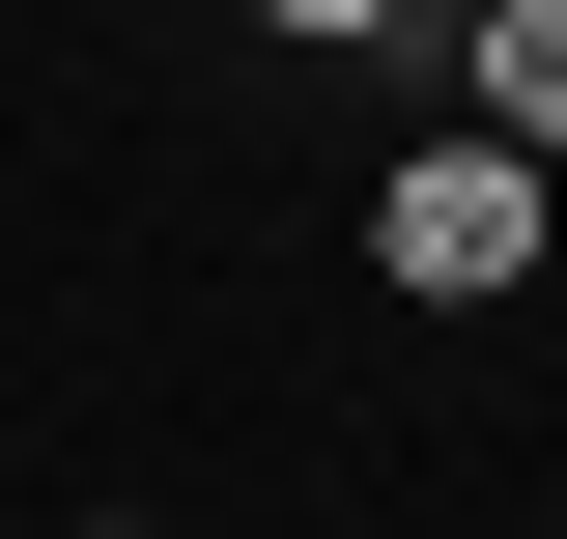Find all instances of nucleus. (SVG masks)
Wrapping results in <instances>:
<instances>
[{"instance_id":"1","label":"nucleus","mask_w":567,"mask_h":539,"mask_svg":"<svg viewBox=\"0 0 567 539\" xmlns=\"http://www.w3.org/2000/svg\"><path fill=\"white\" fill-rule=\"evenodd\" d=\"M369 284H398V313H539V284H567V171L483 142V114L369 142Z\"/></svg>"},{"instance_id":"2","label":"nucleus","mask_w":567,"mask_h":539,"mask_svg":"<svg viewBox=\"0 0 567 539\" xmlns=\"http://www.w3.org/2000/svg\"><path fill=\"white\" fill-rule=\"evenodd\" d=\"M425 58H454V114H483V142H539V171H567V0H425Z\"/></svg>"},{"instance_id":"3","label":"nucleus","mask_w":567,"mask_h":539,"mask_svg":"<svg viewBox=\"0 0 567 539\" xmlns=\"http://www.w3.org/2000/svg\"><path fill=\"white\" fill-rule=\"evenodd\" d=\"M227 29H284V58H425V0H227Z\"/></svg>"},{"instance_id":"4","label":"nucleus","mask_w":567,"mask_h":539,"mask_svg":"<svg viewBox=\"0 0 567 539\" xmlns=\"http://www.w3.org/2000/svg\"><path fill=\"white\" fill-rule=\"evenodd\" d=\"M58 539H171V511H58Z\"/></svg>"},{"instance_id":"5","label":"nucleus","mask_w":567,"mask_h":539,"mask_svg":"<svg viewBox=\"0 0 567 539\" xmlns=\"http://www.w3.org/2000/svg\"><path fill=\"white\" fill-rule=\"evenodd\" d=\"M0 29H29V0H0Z\"/></svg>"}]
</instances>
